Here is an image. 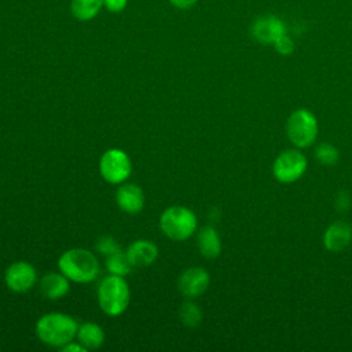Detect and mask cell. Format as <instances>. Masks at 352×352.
<instances>
[{"label": "cell", "mask_w": 352, "mask_h": 352, "mask_svg": "<svg viewBox=\"0 0 352 352\" xmlns=\"http://www.w3.org/2000/svg\"><path fill=\"white\" fill-rule=\"evenodd\" d=\"M58 268L69 280L76 283H89L98 278L100 271L96 256L81 248L63 252L58 260Z\"/></svg>", "instance_id": "6da1fadb"}, {"label": "cell", "mask_w": 352, "mask_h": 352, "mask_svg": "<svg viewBox=\"0 0 352 352\" xmlns=\"http://www.w3.org/2000/svg\"><path fill=\"white\" fill-rule=\"evenodd\" d=\"M78 324L74 318L60 312H50L36 322V334L41 342L50 346L62 348L73 341Z\"/></svg>", "instance_id": "7a4b0ae2"}, {"label": "cell", "mask_w": 352, "mask_h": 352, "mask_svg": "<svg viewBox=\"0 0 352 352\" xmlns=\"http://www.w3.org/2000/svg\"><path fill=\"white\" fill-rule=\"evenodd\" d=\"M129 297V286L124 276L110 274L98 286L99 307L109 316L121 315L128 308Z\"/></svg>", "instance_id": "3957f363"}, {"label": "cell", "mask_w": 352, "mask_h": 352, "mask_svg": "<svg viewBox=\"0 0 352 352\" xmlns=\"http://www.w3.org/2000/svg\"><path fill=\"white\" fill-rule=\"evenodd\" d=\"M160 228L169 239L184 241L197 230V216L186 206H169L161 213Z\"/></svg>", "instance_id": "277c9868"}, {"label": "cell", "mask_w": 352, "mask_h": 352, "mask_svg": "<svg viewBox=\"0 0 352 352\" xmlns=\"http://www.w3.org/2000/svg\"><path fill=\"white\" fill-rule=\"evenodd\" d=\"M286 133L294 146L308 147L316 140L318 121L311 111L305 109L296 110L286 122Z\"/></svg>", "instance_id": "5b68a950"}, {"label": "cell", "mask_w": 352, "mask_h": 352, "mask_svg": "<svg viewBox=\"0 0 352 352\" xmlns=\"http://www.w3.org/2000/svg\"><path fill=\"white\" fill-rule=\"evenodd\" d=\"M100 176L110 184L124 183L131 172L132 164L128 154L121 148L106 150L99 160Z\"/></svg>", "instance_id": "8992f818"}, {"label": "cell", "mask_w": 352, "mask_h": 352, "mask_svg": "<svg viewBox=\"0 0 352 352\" xmlns=\"http://www.w3.org/2000/svg\"><path fill=\"white\" fill-rule=\"evenodd\" d=\"M307 170V158L298 150L282 151L274 161L272 172L280 183H293Z\"/></svg>", "instance_id": "52a82bcc"}, {"label": "cell", "mask_w": 352, "mask_h": 352, "mask_svg": "<svg viewBox=\"0 0 352 352\" xmlns=\"http://www.w3.org/2000/svg\"><path fill=\"white\" fill-rule=\"evenodd\" d=\"M253 38L261 44H272L285 33H287L286 23L283 19L274 14L258 15L250 26Z\"/></svg>", "instance_id": "ba28073f"}, {"label": "cell", "mask_w": 352, "mask_h": 352, "mask_svg": "<svg viewBox=\"0 0 352 352\" xmlns=\"http://www.w3.org/2000/svg\"><path fill=\"white\" fill-rule=\"evenodd\" d=\"M4 280L10 290L15 293H25L37 282V272L30 263L15 261L6 270Z\"/></svg>", "instance_id": "9c48e42d"}, {"label": "cell", "mask_w": 352, "mask_h": 352, "mask_svg": "<svg viewBox=\"0 0 352 352\" xmlns=\"http://www.w3.org/2000/svg\"><path fill=\"white\" fill-rule=\"evenodd\" d=\"M209 282L210 276L205 268L190 267L180 274L177 279V289L184 297L192 300L206 292Z\"/></svg>", "instance_id": "30bf717a"}, {"label": "cell", "mask_w": 352, "mask_h": 352, "mask_svg": "<svg viewBox=\"0 0 352 352\" xmlns=\"http://www.w3.org/2000/svg\"><path fill=\"white\" fill-rule=\"evenodd\" d=\"M116 202L122 212L135 214L144 206V194L139 186L122 183L116 192Z\"/></svg>", "instance_id": "8fae6325"}, {"label": "cell", "mask_w": 352, "mask_h": 352, "mask_svg": "<svg viewBox=\"0 0 352 352\" xmlns=\"http://www.w3.org/2000/svg\"><path fill=\"white\" fill-rule=\"evenodd\" d=\"M125 253L132 267H148L157 260L158 248L148 239H138L128 246Z\"/></svg>", "instance_id": "7c38bea8"}, {"label": "cell", "mask_w": 352, "mask_h": 352, "mask_svg": "<svg viewBox=\"0 0 352 352\" xmlns=\"http://www.w3.org/2000/svg\"><path fill=\"white\" fill-rule=\"evenodd\" d=\"M352 241V227L345 221H334L330 224L324 232L323 243L330 252L344 250Z\"/></svg>", "instance_id": "4fadbf2b"}, {"label": "cell", "mask_w": 352, "mask_h": 352, "mask_svg": "<svg viewBox=\"0 0 352 352\" xmlns=\"http://www.w3.org/2000/svg\"><path fill=\"white\" fill-rule=\"evenodd\" d=\"M40 290L48 300L63 298L70 290V280L62 272H48L40 279Z\"/></svg>", "instance_id": "5bb4252c"}, {"label": "cell", "mask_w": 352, "mask_h": 352, "mask_svg": "<svg viewBox=\"0 0 352 352\" xmlns=\"http://www.w3.org/2000/svg\"><path fill=\"white\" fill-rule=\"evenodd\" d=\"M197 242H198V249L201 254L206 258H216L221 252L220 236L217 231L210 226L202 227L199 230Z\"/></svg>", "instance_id": "9a60e30c"}, {"label": "cell", "mask_w": 352, "mask_h": 352, "mask_svg": "<svg viewBox=\"0 0 352 352\" xmlns=\"http://www.w3.org/2000/svg\"><path fill=\"white\" fill-rule=\"evenodd\" d=\"M76 337L87 351L98 349L104 342L103 329L94 322H85L81 326H78Z\"/></svg>", "instance_id": "2e32d148"}, {"label": "cell", "mask_w": 352, "mask_h": 352, "mask_svg": "<svg viewBox=\"0 0 352 352\" xmlns=\"http://www.w3.org/2000/svg\"><path fill=\"white\" fill-rule=\"evenodd\" d=\"M103 8V0H72L70 11L72 15L81 22L92 21L98 16Z\"/></svg>", "instance_id": "e0dca14e"}, {"label": "cell", "mask_w": 352, "mask_h": 352, "mask_svg": "<svg viewBox=\"0 0 352 352\" xmlns=\"http://www.w3.org/2000/svg\"><path fill=\"white\" fill-rule=\"evenodd\" d=\"M106 268H107L109 274L125 276V275H128L131 272L132 264H131L126 253H122L120 250L117 253H113V254L107 256V258H106Z\"/></svg>", "instance_id": "ac0fdd59"}, {"label": "cell", "mask_w": 352, "mask_h": 352, "mask_svg": "<svg viewBox=\"0 0 352 352\" xmlns=\"http://www.w3.org/2000/svg\"><path fill=\"white\" fill-rule=\"evenodd\" d=\"M179 316H180V320L184 326L187 327H197L201 324L202 322V311L199 309V307L194 302V301H184L180 307V311H179Z\"/></svg>", "instance_id": "d6986e66"}, {"label": "cell", "mask_w": 352, "mask_h": 352, "mask_svg": "<svg viewBox=\"0 0 352 352\" xmlns=\"http://www.w3.org/2000/svg\"><path fill=\"white\" fill-rule=\"evenodd\" d=\"M316 160L324 166H333L338 162V150L330 143H320L315 150Z\"/></svg>", "instance_id": "ffe728a7"}, {"label": "cell", "mask_w": 352, "mask_h": 352, "mask_svg": "<svg viewBox=\"0 0 352 352\" xmlns=\"http://www.w3.org/2000/svg\"><path fill=\"white\" fill-rule=\"evenodd\" d=\"M96 250L107 257L113 253L120 252L121 248H120V243L113 236H100L96 242Z\"/></svg>", "instance_id": "44dd1931"}, {"label": "cell", "mask_w": 352, "mask_h": 352, "mask_svg": "<svg viewBox=\"0 0 352 352\" xmlns=\"http://www.w3.org/2000/svg\"><path fill=\"white\" fill-rule=\"evenodd\" d=\"M274 47L276 50V52H279L280 55H290L294 52V48H296V44L293 41V38L285 33L283 36H280L275 43H274Z\"/></svg>", "instance_id": "7402d4cb"}, {"label": "cell", "mask_w": 352, "mask_h": 352, "mask_svg": "<svg viewBox=\"0 0 352 352\" xmlns=\"http://www.w3.org/2000/svg\"><path fill=\"white\" fill-rule=\"evenodd\" d=\"M128 0H103V7L113 14H118L126 8Z\"/></svg>", "instance_id": "603a6c76"}, {"label": "cell", "mask_w": 352, "mask_h": 352, "mask_svg": "<svg viewBox=\"0 0 352 352\" xmlns=\"http://www.w3.org/2000/svg\"><path fill=\"white\" fill-rule=\"evenodd\" d=\"M349 204H351V199H349L348 192L341 191V192L337 195V198H336V208H337V210H338V212L346 210L348 206H349Z\"/></svg>", "instance_id": "cb8c5ba5"}, {"label": "cell", "mask_w": 352, "mask_h": 352, "mask_svg": "<svg viewBox=\"0 0 352 352\" xmlns=\"http://www.w3.org/2000/svg\"><path fill=\"white\" fill-rule=\"evenodd\" d=\"M198 0H169V3L179 10H188L195 6Z\"/></svg>", "instance_id": "d4e9b609"}, {"label": "cell", "mask_w": 352, "mask_h": 352, "mask_svg": "<svg viewBox=\"0 0 352 352\" xmlns=\"http://www.w3.org/2000/svg\"><path fill=\"white\" fill-rule=\"evenodd\" d=\"M60 349H62L63 352H85V351H87L78 341H77V342L70 341V342H67L66 345H63Z\"/></svg>", "instance_id": "484cf974"}]
</instances>
